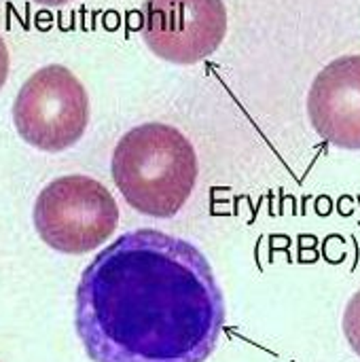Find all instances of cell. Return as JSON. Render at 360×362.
I'll list each match as a JSON object with an SVG mask.
<instances>
[{"label":"cell","mask_w":360,"mask_h":362,"mask_svg":"<svg viewBox=\"0 0 360 362\" xmlns=\"http://www.w3.org/2000/svg\"><path fill=\"white\" fill-rule=\"evenodd\" d=\"M225 301L204 252L157 229L123 233L87 265L74 327L93 362H206Z\"/></svg>","instance_id":"1"},{"label":"cell","mask_w":360,"mask_h":362,"mask_svg":"<svg viewBox=\"0 0 360 362\" xmlns=\"http://www.w3.org/2000/svg\"><path fill=\"white\" fill-rule=\"evenodd\" d=\"M110 168L123 199L153 218L178 214L199 174L189 138L166 123H142L129 129L117 142Z\"/></svg>","instance_id":"2"},{"label":"cell","mask_w":360,"mask_h":362,"mask_svg":"<svg viewBox=\"0 0 360 362\" xmlns=\"http://www.w3.org/2000/svg\"><path fill=\"white\" fill-rule=\"evenodd\" d=\"M38 238L62 255H85L100 248L119 225L112 193L95 178L70 174L49 182L34 204Z\"/></svg>","instance_id":"3"},{"label":"cell","mask_w":360,"mask_h":362,"mask_svg":"<svg viewBox=\"0 0 360 362\" xmlns=\"http://www.w3.org/2000/svg\"><path fill=\"white\" fill-rule=\"evenodd\" d=\"M13 123L30 146L62 153L76 144L87 129V91L66 66H45L19 89L13 102Z\"/></svg>","instance_id":"4"},{"label":"cell","mask_w":360,"mask_h":362,"mask_svg":"<svg viewBox=\"0 0 360 362\" xmlns=\"http://www.w3.org/2000/svg\"><path fill=\"white\" fill-rule=\"evenodd\" d=\"M140 15L146 47L178 66L206 59L227 34L223 0H144Z\"/></svg>","instance_id":"5"},{"label":"cell","mask_w":360,"mask_h":362,"mask_svg":"<svg viewBox=\"0 0 360 362\" xmlns=\"http://www.w3.org/2000/svg\"><path fill=\"white\" fill-rule=\"evenodd\" d=\"M314 132L344 151H360V55L327 64L308 93Z\"/></svg>","instance_id":"6"},{"label":"cell","mask_w":360,"mask_h":362,"mask_svg":"<svg viewBox=\"0 0 360 362\" xmlns=\"http://www.w3.org/2000/svg\"><path fill=\"white\" fill-rule=\"evenodd\" d=\"M342 327H344V335H346L352 352L360 356V291L354 293L352 299L348 301Z\"/></svg>","instance_id":"7"},{"label":"cell","mask_w":360,"mask_h":362,"mask_svg":"<svg viewBox=\"0 0 360 362\" xmlns=\"http://www.w3.org/2000/svg\"><path fill=\"white\" fill-rule=\"evenodd\" d=\"M6 76H8V49H6V42L0 36V89L6 83Z\"/></svg>","instance_id":"8"},{"label":"cell","mask_w":360,"mask_h":362,"mask_svg":"<svg viewBox=\"0 0 360 362\" xmlns=\"http://www.w3.org/2000/svg\"><path fill=\"white\" fill-rule=\"evenodd\" d=\"M34 2L45 4V6H59V4H66V2H70V0H34Z\"/></svg>","instance_id":"9"}]
</instances>
